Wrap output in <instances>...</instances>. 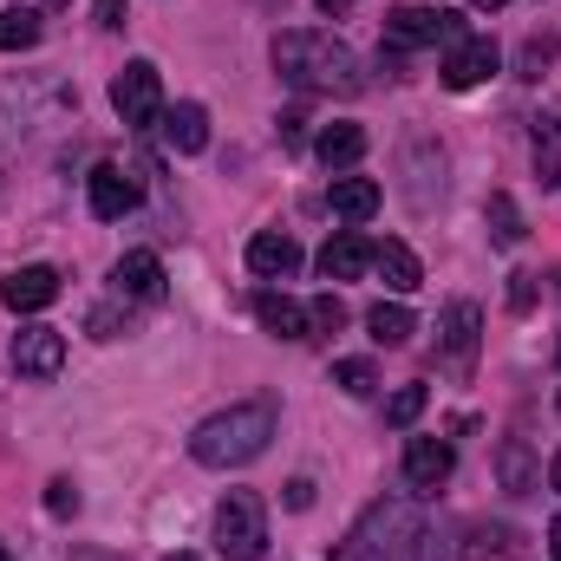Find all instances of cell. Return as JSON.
I'll list each match as a JSON object with an SVG mask.
<instances>
[{
    "label": "cell",
    "mask_w": 561,
    "mask_h": 561,
    "mask_svg": "<svg viewBox=\"0 0 561 561\" xmlns=\"http://www.w3.org/2000/svg\"><path fill=\"white\" fill-rule=\"evenodd\" d=\"M275 72L294 92H366V72H359V53L333 33H280L275 39Z\"/></svg>",
    "instance_id": "cell-1"
},
{
    "label": "cell",
    "mask_w": 561,
    "mask_h": 561,
    "mask_svg": "<svg viewBox=\"0 0 561 561\" xmlns=\"http://www.w3.org/2000/svg\"><path fill=\"white\" fill-rule=\"evenodd\" d=\"M275 437V405L268 399H242L216 419H203L190 431V457L209 463V470H236V463H255Z\"/></svg>",
    "instance_id": "cell-2"
},
{
    "label": "cell",
    "mask_w": 561,
    "mask_h": 561,
    "mask_svg": "<svg viewBox=\"0 0 561 561\" xmlns=\"http://www.w3.org/2000/svg\"><path fill=\"white\" fill-rule=\"evenodd\" d=\"M424 523H419V503L412 496H386V503H373L359 523H353V536L333 549V561H405L419 549Z\"/></svg>",
    "instance_id": "cell-3"
},
{
    "label": "cell",
    "mask_w": 561,
    "mask_h": 561,
    "mask_svg": "<svg viewBox=\"0 0 561 561\" xmlns=\"http://www.w3.org/2000/svg\"><path fill=\"white\" fill-rule=\"evenodd\" d=\"M216 549L222 561H262L268 549V510L255 490H229L222 510H216Z\"/></svg>",
    "instance_id": "cell-4"
},
{
    "label": "cell",
    "mask_w": 561,
    "mask_h": 561,
    "mask_svg": "<svg viewBox=\"0 0 561 561\" xmlns=\"http://www.w3.org/2000/svg\"><path fill=\"white\" fill-rule=\"evenodd\" d=\"M112 105H118V118L144 131V125H157L163 118V72L150 66V59H131L118 79H112Z\"/></svg>",
    "instance_id": "cell-5"
},
{
    "label": "cell",
    "mask_w": 561,
    "mask_h": 561,
    "mask_svg": "<svg viewBox=\"0 0 561 561\" xmlns=\"http://www.w3.org/2000/svg\"><path fill=\"white\" fill-rule=\"evenodd\" d=\"M437 39H463V20L450 7H399L386 20V46L392 53H419V46H437Z\"/></svg>",
    "instance_id": "cell-6"
},
{
    "label": "cell",
    "mask_w": 561,
    "mask_h": 561,
    "mask_svg": "<svg viewBox=\"0 0 561 561\" xmlns=\"http://www.w3.org/2000/svg\"><path fill=\"white\" fill-rule=\"evenodd\" d=\"M477 340H483L477 300H450L444 307V327H437V346H444V373L450 379H470L477 373Z\"/></svg>",
    "instance_id": "cell-7"
},
{
    "label": "cell",
    "mask_w": 561,
    "mask_h": 561,
    "mask_svg": "<svg viewBox=\"0 0 561 561\" xmlns=\"http://www.w3.org/2000/svg\"><path fill=\"white\" fill-rule=\"evenodd\" d=\"M496 59H503V53H496V39L463 33V39H450V53H444V66H437V72H444V85H450V92H470V85H483V79L496 72Z\"/></svg>",
    "instance_id": "cell-8"
},
{
    "label": "cell",
    "mask_w": 561,
    "mask_h": 561,
    "mask_svg": "<svg viewBox=\"0 0 561 561\" xmlns=\"http://www.w3.org/2000/svg\"><path fill=\"white\" fill-rule=\"evenodd\" d=\"M66 366V333L59 327H20L13 340V373L20 379H59Z\"/></svg>",
    "instance_id": "cell-9"
},
{
    "label": "cell",
    "mask_w": 561,
    "mask_h": 561,
    "mask_svg": "<svg viewBox=\"0 0 561 561\" xmlns=\"http://www.w3.org/2000/svg\"><path fill=\"white\" fill-rule=\"evenodd\" d=\"M0 300H7L13 313H39V307H53V300H59V268H46V262L13 268V275L0 280Z\"/></svg>",
    "instance_id": "cell-10"
},
{
    "label": "cell",
    "mask_w": 561,
    "mask_h": 561,
    "mask_svg": "<svg viewBox=\"0 0 561 561\" xmlns=\"http://www.w3.org/2000/svg\"><path fill=\"white\" fill-rule=\"evenodd\" d=\"M85 190H92V216H99V222H118V216L138 209V183H131L118 163H99V170L85 176Z\"/></svg>",
    "instance_id": "cell-11"
},
{
    "label": "cell",
    "mask_w": 561,
    "mask_h": 561,
    "mask_svg": "<svg viewBox=\"0 0 561 561\" xmlns=\"http://www.w3.org/2000/svg\"><path fill=\"white\" fill-rule=\"evenodd\" d=\"M450 470H457V450H450L444 437H412V444H405V477H412V490H444Z\"/></svg>",
    "instance_id": "cell-12"
},
{
    "label": "cell",
    "mask_w": 561,
    "mask_h": 561,
    "mask_svg": "<svg viewBox=\"0 0 561 561\" xmlns=\"http://www.w3.org/2000/svg\"><path fill=\"white\" fill-rule=\"evenodd\" d=\"M373 268V242L359 236V229H340L327 249H320V275L327 280H359Z\"/></svg>",
    "instance_id": "cell-13"
},
{
    "label": "cell",
    "mask_w": 561,
    "mask_h": 561,
    "mask_svg": "<svg viewBox=\"0 0 561 561\" xmlns=\"http://www.w3.org/2000/svg\"><path fill=\"white\" fill-rule=\"evenodd\" d=\"M163 144H170L176 157H196V150L209 144V112H203L196 99L170 105V112H163Z\"/></svg>",
    "instance_id": "cell-14"
},
{
    "label": "cell",
    "mask_w": 561,
    "mask_h": 561,
    "mask_svg": "<svg viewBox=\"0 0 561 561\" xmlns=\"http://www.w3.org/2000/svg\"><path fill=\"white\" fill-rule=\"evenodd\" d=\"M255 320H262L275 340H313L307 307H300V300H287V294H275V287H262V294H255Z\"/></svg>",
    "instance_id": "cell-15"
},
{
    "label": "cell",
    "mask_w": 561,
    "mask_h": 561,
    "mask_svg": "<svg viewBox=\"0 0 561 561\" xmlns=\"http://www.w3.org/2000/svg\"><path fill=\"white\" fill-rule=\"evenodd\" d=\"M112 287L131 294V300H163V262L150 249H131L118 268H112Z\"/></svg>",
    "instance_id": "cell-16"
},
{
    "label": "cell",
    "mask_w": 561,
    "mask_h": 561,
    "mask_svg": "<svg viewBox=\"0 0 561 561\" xmlns=\"http://www.w3.org/2000/svg\"><path fill=\"white\" fill-rule=\"evenodd\" d=\"M249 268L262 280H287L300 268V249H294V236H280V229H262L255 242H249Z\"/></svg>",
    "instance_id": "cell-17"
},
{
    "label": "cell",
    "mask_w": 561,
    "mask_h": 561,
    "mask_svg": "<svg viewBox=\"0 0 561 561\" xmlns=\"http://www.w3.org/2000/svg\"><path fill=\"white\" fill-rule=\"evenodd\" d=\"M379 183L373 176H333V190H327V203H333V216H346V222H366L373 209H379Z\"/></svg>",
    "instance_id": "cell-18"
},
{
    "label": "cell",
    "mask_w": 561,
    "mask_h": 561,
    "mask_svg": "<svg viewBox=\"0 0 561 561\" xmlns=\"http://www.w3.org/2000/svg\"><path fill=\"white\" fill-rule=\"evenodd\" d=\"M373 268L386 275V287H392V294H412V287L424 280L419 255H412L405 242H379V249H373Z\"/></svg>",
    "instance_id": "cell-19"
},
{
    "label": "cell",
    "mask_w": 561,
    "mask_h": 561,
    "mask_svg": "<svg viewBox=\"0 0 561 561\" xmlns=\"http://www.w3.org/2000/svg\"><path fill=\"white\" fill-rule=\"evenodd\" d=\"M313 150H320V163H327V170H346V163H359V157H366V131H359V125H327Z\"/></svg>",
    "instance_id": "cell-20"
},
{
    "label": "cell",
    "mask_w": 561,
    "mask_h": 561,
    "mask_svg": "<svg viewBox=\"0 0 561 561\" xmlns=\"http://www.w3.org/2000/svg\"><path fill=\"white\" fill-rule=\"evenodd\" d=\"M496 477H503V490H536V457H529L523 437H503L496 444Z\"/></svg>",
    "instance_id": "cell-21"
},
{
    "label": "cell",
    "mask_w": 561,
    "mask_h": 561,
    "mask_svg": "<svg viewBox=\"0 0 561 561\" xmlns=\"http://www.w3.org/2000/svg\"><path fill=\"white\" fill-rule=\"evenodd\" d=\"M536 176L542 190H561V118H536Z\"/></svg>",
    "instance_id": "cell-22"
},
{
    "label": "cell",
    "mask_w": 561,
    "mask_h": 561,
    "mask_svg": "<svg viewBox=\"0 0 561 561\" xmlns=\"http://www.w3.org/2000/svg\"><path fill=\"white\" fill-rule=\"evenodd\" d=\"M366 327H373V340H379V346H405V340L419 333V320H412L399 300H379V307L366 313Z\"/></svg>",
    "instance_id": "cell-23"
},
{
    "label": "cell",
    "mask_w": 561,
    "mask_h": 561,
    "mask_svg": "<svg viewBox=\"0 0 561 561\" xmlns=\"http://www.w3.org/2000/svg\"><path fill=\"white\" fill-rule=\"evenodd\" d=\"M39 7H7L0 13V53H26V46H39Z\"/></svg>",
    "instance_id": "cell-24"
},
{
    "label": "cell",
    "mask_w": 561,
    "mask_h": 561,
    "mask_svg": "<svg viewBox=\"0 0 561 561\" xmlns=\"http://www.w3.org/2000/svg\"><path fill=\"white\" fill-rule=\"evenodd\" d=\"M483 222H490V236H496L503 249H516V242L529 236V229H523V209H516V196H503V190L483 203Z\"/></svg>",
    "instance_id": "cell-25"
},
{
    "label": "cell",
    "mask_w": 561,
    "mask_h": 561,
    "mask_svg": "<svg viewBox=\"0 0 561 561\" xmlns=\"http://www.w3.org/2000/svg\"><path fill=\"white\" fill-rule=\"evenodd\" d=\"M523 549H529V542H523V529H510V523H483L470 556H477V561H516Z\"/></svg>",
    "instance_id": "cell-26"
},
{
    "label": "cell",
    "mask_w": 561,
    "mask_h": 561,
    "mask_svg": "<svg viewBox=\"0 0 561 561\" xmlns=\"http://www.w3.org/2000/svg\"><path fill=\"white\" fill-rule=\"evenodd\" d=\"M424 399H431V392H424V386H399V392H392V399H386V424H392V431H405V424H419Z\"/></svg>",
    "instance_id": "cell-27"
},
{
    "label": "cell",
    "mask_w": 561,
    "mask_h": 561,
    "mask_svg": "<svg viewBox=\"0 0 561 561\" xmlns=\"http://www.w3.org/2000/svg\"><path fill=\"white\" fill-rule=\"evenodd\" d=\"M333 386L353 392V399H366V392L379 386V373H373V359H340V366H333Z\"/></svg>",
    "instance_id": "cell-28"
},
{
    "label": "cell",
    "mask_w": 561,
    "mask_h": 561,
    "mask_svg": "<svg viewBox=\"0 0 561 561\" xmlns=\"http://www.w3.org/2000/svg\"><path fill=\"white\" fill-rule=\"evenodd\" d=\"M561 39L556 33H529V46H523V79H542V66H556Z\"/></svg>",
    "instance_id": "cell-29"
},
{
    "label": "cell",
    "mask_w": 561,
    "mask_h": 561,
    "mask_svg": "<svg viewBox=\"0 0 561 561\" xmlns=\"http://www.w3.org/2000/svg\"><path fill=\"white\" fill-rule=\"evenodd\" d=\"M307 327H313V333H340V327H346V307H340V294H320V300L307 307Z\"/></svg>",
    "instance_id": "cell-30"
},
{
    "label": "cell",
    "mask_w": 561,
    "mask_h": 561,
    "mask_svg": "<svg viewBox=\"0 0 561 561\" xmlns=\"http://www.w3.org/2000/svg\"><path fill=\"white\" fill-rule=\"evenodd\" d=\"M46 510H53V516H79V490H72V477H53V483H46Z\"/></svg>",
    "instance_id": "cell-31"
},
{
    "label": "cell",
    "mask_w": 561,
    "mask_h": 561,
    "mask_svg": "<svg viewBox=\"0 0 561 561\" xmlns=\"http://www.w3.org/2000/svg\"><path fill=\"white\" fill-rule=\"evenodd\" d=\"M510 307H516V313H529V307H536V275H529V268H516V275H510Z\"/></svg>",
    "instance_id": "cell-32"
},
{
    "label": "cell",
    "mask_w": 561,
    "mask_h": 561,
    "mask_svg": "<svg viewBox=\"0 0 561 561\" xmlns=\"http://www.w3.org/2000/svg\"><path fill=\"white\" fill-rule=\"evenodd\" d=\"M287 510H313V483H307V477L287 483Z\"/></svg>",
    "instance_id": "cell-33"
},
{
    "label": "cell",
    "mask_w": 561,
    "mask_h": 561,
    "mask_svg": "<svg viewBox=\"0 0 561 561\" xmlns=\"http://www.w3.org/2000/svg\"><path fill=\"white\" fill-rule=\"evenodd\" d=\"M99 26H125V0H99Z\"/></svg>",
    "instance_id": "cell-34"
},
{
    "label": "cell",
    "mask_w": 561,
    "mask_h": 561,
    "mask_svg": "<svg viewBox=\"0 0 561 561\" xmlns=\"http://www.w3.org/2000/svg\"><path fill=\"white\" fill-rule=\"evenodd\" d=\"M549 556L561 561V516H556V523H549Z\"/></svg>",
    "instance_id": "cell-35"
},
{
    "label": "cell",
    "mask_w": 561,
    "mask_h": 561,
    "mask_svg": "<svg viewBox=\"0 0 561 561\" xmlns=\"http://www.w3.org/2000/svg\"><path fill=\"white\" fill-rule=\"evenodd\" d=\"M346 7H359V0H320V13H346Z\"/></svg>",
    "instance_id": "cell-36"
},
{
    "label": "cell",
    "mask_w": 561,
    "mask_h": 561,
    "mask_svg": "<svg viewBox=\"0 0 561 561\" xmlns=\"http://www.w3.org/2000/svg\"><path fill=\"white\" fill-rule=\"evenodd\" d=\"M549 477H556V490H561V450H556V463H549Z\"/></svg>",
    "instance_id": "cell-37"
},
{
    "label": "cell",
    "mask_w": 561,
    "mask_h": 561,
    "mask_svg": "<svg viewBox=\"0 0 561 561\" xmlns=\"http://www.w3.org/2000/svg\"><path fill=\"white\" fill-rule=\"evenodd\" d=\"M470 7H510V0H470Z\"/></svg>",
    "instance_id": "cell-38"
},
{
    "label": "cell",
    "mask_w": 561,
    "mask_h": 561,
    "mask_svg": "<svg viewBox=\"0 0 561 561\" xmlns=\"http://www.w3.org/2000/svg\"><path fill=\"white\" fill-rule=\"evenodd\" d=\"M0 561H13V556H7V542H0Z\"/></svg>",
    "instance_id": "cell-39"
},
{
    "label": "cell",
    "mask_w": 561,
    "mask_h": 561,
    "mask_svg": "<svg viewBox=\"0 0 561 561\" xmlns=\"http://www.w3.org/2000/svg\"><path fill=\"white\" fill-rule=\"evenodd\" d=\"M170 561H196V556H170Z\"/></svg>",
    "instance_id": "cell-40"
},
{
    "label": "cell",
    "mask_w": 561,
    "mask_h": 561,
    "mask_svg": "<svg viewBox=\"0 0 561 561\" xmlns=\"http://www.w3.org/2000/svg\"><path fill=\"white\" fill-rule=\"evenodd\" d=\"M46 7H59V0H46Z\"/></svg>",
    "instance_id": "cell-41"
}]
</instances>
